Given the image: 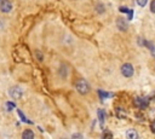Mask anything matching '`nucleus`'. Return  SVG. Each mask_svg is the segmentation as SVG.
<instances>
[{
  "instance_id": "f257e3e1",
  "label": "nucleus",
  "mask_w": 155,
  "mask_h": 139,
  "mask_svg": "<svg viewBox=\"0 0 155 139\" xmlns=\"http://www.w3.org/2000/svg\"><path fill=\"white\" fill-rule=\"evenodd\" d=\"M75 87H76V91H78L80 94H86V93H88V91H90V86H88L87 81L84 80V79L79 80V81L76 82Z\"/></svg>"
},
{
  "instance_id": "f03ea898",
  "label": "nucleus",
  "mask_w": 155,
  "mask_h": 139,
  "mask_svg": "<svg viewBox=\"0 0 155 139\" xmlns=\"http://www.w3.org/2000/svg\"><path fill=\"white\" fill-rule=\"evenodd\" d=\"M133 73H134V70H133L132 64L125 63V64L121 65V74H122L125 77H131V76L133 75Z\"/></svg>"
},
{
  "instance_id": "7ed1b4c3",
  "label": "nucleus",
  "mask_w": 155,
  "mask_h": 139,
  "mask_svg": "<svg viewBox=\"0 0 155 139\" xmlns=\"http://www.w3.org/2000/svg\"><path fill=\"white\" fill-rule=\"evenodd\" d=\"M8 93H10V95H11L13 99H19V98L22 97V89H21L18 86L11 87L10 91H8Z\"/></svg>"
},
{
  "instance_id": "20e7f679",
  "label": "nucleus",
  "mask_w": 155,
  "mask_h": 139,
  "mask_svg": "<svg viewBox=\"0 0 155 139\" xmlns=\"http://www.w3.org/2000/svg\"><path fill=\"white\" fill-rule=\"evenodd\" d=\"M0 10H1L4 13L10 12V11L12 10V4H11L8 0H2V1H0Z\"/></svg>"
},
{
  "instance_id": "39448f33",
  "label": "nucleus",
  "mask_w": 155,
  "mask_h": 139,
  "mask_svg": "<svg viewBox=\"0 0 155 139\" xmlns=\"http://www.w3.org/2000/svg\"><path fill=\"white\" fill-rule=\"evenodd\" d=\"M116 27H117L119 30H121V31H126L127 28H128V24L126 23V19L119 17V18L116 19Z\"/></svg>"
},
{
  "instance_id": "423d86ee",
  "label": "nucleus",
  "mask_w": 155,
  "mask_h": 139,
  "mask_svg": "<svg viewBox=\"0 0 155 139\" xmlns=\"http://www.w3.org/2000/svg\"><path fill=\"white\" fill-rule=\"evenodd\" d=\"M134 104H136V106H138L139 109H144V108L148 105V99H147V98L137 97V98L134 99Z\"/></svg>"
},
{
  "instance_id": "0eeeda50",
  "label": "nucleus",
  "mask_w": 155,
  "mask_h": 139,
  "mask_svg": "<svg viewBox=\"0 0 155 139\" xmlns=\"http://www.w3.org/2000/svg\"><path fill=\"white\" fill-rule=\"evenodd\" d=\"M126 137H127L128 139H137V138H138V133H137L134 129H128V131L126 132Z\"/></svg>"
},
{
  "instance_id": "6e6552de",
  "label": "nucleus",
  "mask_w": 155,
  "mask_h": 139,
  "mask_svg": "<svg viewBox=\"0 0 155 139\" xmlns=\"http://www.w3.org/2000/svg\"><path fill=\"white\" fill-rule=\"evenodd\" d=\"M22 138L23 139H33L34 138V133L30 131V129H25L22 134Z\"/></svg>"
},
{
  "instance_id": "1a4fd4ad",
  "label": "nucleus",
  "mask_w": 155,
  "mask_h": 139,
  "mask_svg": "<svg viewBox=\"0 0 155 139\" xmlns=\"http://www.w3.org/2000/svg\"><path fill=\"white\" fill-rule=\"evenodd\" d=\"M97 115H98V120H99V122H101V126H103L104 120H105V114H104V111H103L102 109H99V110L97 111Z\"/></svg>"
},
{
  "instance_id": "9d476101",
  "label": "nucleus",
  "mask_w": 155,
  "mask_h": 139,
  "mask_svg": "<svg viewBox=\"0 0 155 139\" xmlns=\"http://www.w3.org/2000/svg\"><path fill=\"white\" fill-rule=\"evenodd\" d=\"M116 116L120 117V118H124V117H126V114H125V111H124L122 109L117 108V109H116Z\"/></svg>"
},
{
  "instance_id": "9b49d317",
  "label": "nucleus",
  "mask_w": 155,
  "mask_h": 139,
  "mask_svg": "<svg viewBox=\"0 0 155 139\" xmlns=\"http://www.w3.org/2000/svg\"><path fill=\"white\" fill-rule=\"evenodd\" d=\"M17 112H18V116H19V117H21V118H22L24 122H27V123H29V122H30V121H29V120H28V118H27V117L23 115V112H22L21 110H17Z\"/></svg>"
},
{
  "instance_id": "f8f14e48",
  "label": "nucleus",
  "mask_w": 155,
  "mask_h": 139,
  "mask_svg": "<svg viewBox=\"0 0 155 139\" xmlns=\"http://www.w3.org/2000/svg\"><path fill=\"white\" fill-rule=\"evenodd\" d=\"M136 2H137V5H138V6H140V7H144V6L147 5L148 0H136Z\"/></svg>"
},
{
  "instance_id": "ddd939ff",
  "label": "nucleus",
  "mask_w": 155,
  "mask_h": 139,
  "mask_svg": "<svg viewBox=\"0 0 155 139\" xmlns=\"http://www.w3.org/2000/svg\"><path fill=\"white\" fill-rule=\"evenodd\" d=\"M98 93H99L101 98H103V97H113L111 93H105V92H103V91H98Z\"/></svg>"
},
{
  "instance_id": "4468645a",
  "label": "nucleus",
  "mask_w": 155,
  "mask_h": 139,
  "mask_svg": "<svg viewBox=\"0 0 155 139\" xmlns=\"http://www.w3.org/2000/svg\"><path fill=\"white\" fill-rule=\"evenodd\" d=\"M150 12L151 13H155V0H151L150 1Z\"/></svg>"
},
{
  "instance_id": "2eb2a0df",
  "label": "nucleus",
  "mask_w": 155,
  "mask_h": 139,
  "mask_svg": "<svg viewBox=\"0 0 155 139\" xmlns=\"http://www.w3.org/2000/svg\"><path fill=\"white\" fill-rule=\"evenodd\" d=\"M6 108H7V110H8V111H11V109H13V108H15V104L8 102V103H6Z\"/></svg>"
},
{
  "instance_id": "dca6fc26",
  "label": "nucleus",
  "mask_w": 155,
  "mask_h": 139,
  "mask_svg": "<svg viewBox=\"0 0 155 139\" xmlns=\"http://www.w3.org/2000/svg\"><path fill=\"white\" fill-rule=\"evenodd\" d=\"M149 50H150V52H151L153 57H155V46H154V45H151V47H150Z\"/></svg>"
},
{
  "instance_id": "f3484780",
  "label": "nucleus",
  "mask_w": 155,
  "mask_h": 139,
  "mask_svg": "<svg viewBox=\"0 0 155 139\" xmlns=\"http://www.w3.org/2000/svg\"><path fill=\"white\" fill-rule=\"evenodd\" d=\"M150 129L153 131V133H155V121H153V122L150 123Z\"/></svg>"
},
{
  "instance_id": "a211bd4d",
  "label": "nucleus",
  "mask_w": 155,
  "mask_h": 139,
  "mask_svg": "<svg viewBox=\"0 0 155 139\" xmlns=\"http://www.w3.org/2000/svg\"><path fill=\"white\" fill-rule=\"evenodd\" d=\"M128 19H132V17H133V11L132 10H128Z\"/></svg>"
},
{
  "instance_id": "6ab92c4d",
  "label": "nucleus",
  "mask_w": 155,
  "mask_h": 139,
  "mask_svg": "<svg viewBox=\"0 0 155 139\" xmlns=\"http://www.w3.org/2000/svg\"><path fill=\"white\" fill-rule=\"evenodd\" d=\"M107 137L111 138V137H113V134H111V133H109V132H105V133L103 134V138H107Z\"/></svg>"
},
{
  "instance_id": "aec40b11",
  "label": "nucleus",
  "mask_w": 155,
  "mask_h": 139,
  "mask_svg": "<svg viewBox=\"0 0 155 139\" xmlns=\"http://www.w3.org/2000/svg\"><path fill=\"white\" fill-rule=\"evenodd\" d=\"M120 11H121V12H128V8H126V7H120Z\"/></svg>"
},
{
  "instance_id": "412c9836",
  "label": "nucleus",
  "mask_w": 155,
  "mask_h": 139,
  "mask_svg": "<svg viewBox=\"0 0 155 139\" xmlns=\"http://www.w3.org/2000/svg\"><path fill=\"white\" fill-rule=\"evenodd\" d=\"M2 28H4V21H2L1 18H0V30H1Z\"/></svg>"
}]
</instances>
